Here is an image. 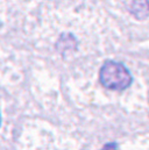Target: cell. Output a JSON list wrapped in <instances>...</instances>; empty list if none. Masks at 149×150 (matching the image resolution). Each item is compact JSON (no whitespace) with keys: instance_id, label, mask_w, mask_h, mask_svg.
Listing matches in <instances>:
<instances>
[{"instance_id":"1","label":"cell","mask_w":149,"mask_h":150,"mask_svg":"<svg viewBox=\"0 0 149 150\" xmlns=\"http://www.w3.org/2000/svg\"><path fill=\"white\" fill-rule=\"evenodd\" d=\"M99 80L101 85L112 91H121L127 88L132 83V76L125 65L107 61L100 69Z\"/></svg>"},{"instance_id":"2","label":"cell","mask_w":149,"mask_h":150,"mask_svg":"<svg viewBox=\"0 0 149 150\" xmlns=\"http://www.w3.org/2000/svg\"><path fill=\"white\" fill-rule=\"evenodd\" d=\"M131 11L138 19H145L149 15V2L148 1H133L131 5Z\"/></svg>"},{"instance_id":"3","label":"cell","mask_w":149,"mask_h":150,"mask_svg":"<svg viewBox=\"0 0 149 150\" xmlns=\"http://www.w3.org/2000/svg\"><path fill=\"white\" fill-rule=\"evenodd\" d=\"M0 122H1V117H0Z\"/></svg>"}]
</instances>
